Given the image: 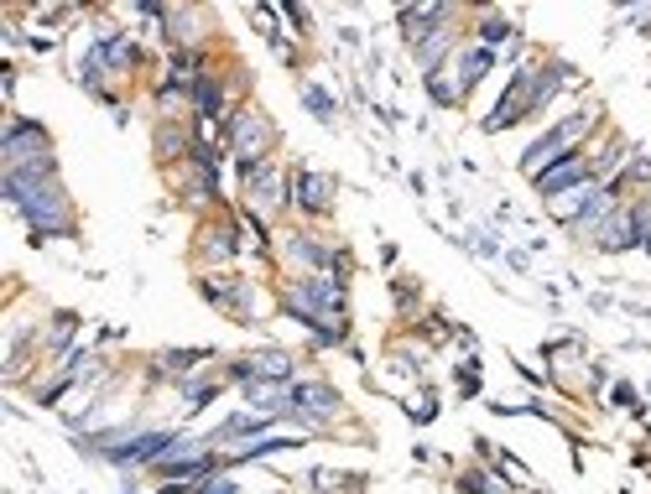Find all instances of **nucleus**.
Returning a JSON list of instances; mask_svg holds the SVG:
<instances>
[{
	"label": "nucleus",
	"mask_w": 651,
	"mask_h": 494,
	"mask_svg": "<svg viewBox=\"0 0 651 494\" xmlns=\"http://www.w3.org/2000/svg\"><path fill=\"white\" fill-rule=\"evenodd\" d=\"M6 203H17V214L32 224L38 239L74 235V203L57 183V172H6Z\"/></svg>",
	"instance_id": "1"
},
{
	"label": "nucleus",
	"mask_w": 651,
	"mask_h": 494,
	"mask_svg": "<svg viewBox=\"0 0 651 494\" xmlns=\"http://www.w3.org/2000/svg\"><path fill=\"white\" fill-rule=\"evenodd\" d=\"M0 157H6V172H57L47 130H42L38 120H21V115H11V120H6Z\"/></svg>",
	"instance_id": "2"
},
{
	"label": "nucleus",
	"mask_w": 651,
	"mask_h": 494,
	"mask_svg": "<svg viewBox=\"0 0 651 494\" xmlns=\"http://www.w3.org/2000/svg\"><path fill=\"white\" fill-rule=\"evenodd\" d=\"M553 89H558V78H553V74H521V78H511V94H505L501 105L490 110L484 130H505V126H516L521 115L542 110V105L553 99Z\"/></svg>",
	"instance_id": "3"
},
{
	"label": "nucleus",
	"mask_w": 651,
	"mask_h": 494,
	"mask_svg": "<svg viewBox=\"0 0 651 494\" xmlns=\"http://www.w3.org/2000/svg\"><path fill=\"white\" fill-rule=\"evenodd\" d=\"M589 126H595V115L584 110V115H574V120H563L553 136H542L537 147L526 151V162H521V167H526V178L537 183L542 172H553L558 162H568V157H574V147L584 141V136H589Z\"/></svg>",
	"instance_id": "4"
},
{
	"label": "nucleus",
	"mask_w": 651,
	"mask_h": 494,
	"mask_svg": "<svg viewBox=\"0 0 651 494\" xmlns=\"http://www.w3.org/2000/svg\"><path fill=\"white\" fill-rule=\"evenodd\" d=\"M271 141H277V130L266 126V115L241 110L235 120H230V151H235V162H241V172H256V167L266 162V151H271Z\"/></svg>",
	"instance_id": "5"
},
{
	"label": "nucleus",
	"mask_w": 651,
	"mask_h": 494,
	"mask_svg": "<svg viewBox=\"0 0 651 494\" xmlns=\"http://www.w3.org/2000/svg\"><path fill=\"white\" fill-rule=\"evenodd\" d=\"M334 193H339V183L329 172H298V183H292V203L308 208V214H329V208H334Z\"/></svg>",
	"instance_id": "6"
},
{
	"label": "nucleus",
	"mask_w": 651,
	"mask_h": 494,
	"mask_svg": "<svg viewBox=\"0 0 651 494\" xmlns=\"http://www.w3.org/2000/svg\"><path fill=\"white\" fill-rule=\"evenodd\" d=\"M245 187H250V203H256V219L281 208V172L271 162H260L256 172H245Z\"/></svg>",
	"instance_id": "7"
},
{
	"label": "nucleus",
	"mask_w": 651,
	"mask_h": 494,
	"mask_svg": "<svg viewBox=\"0 0 651 494\" xmlns=\"http://www.w3.org/2000/svg\"><path fill=\"white\" fill-rule=\"evenodd\" d=\"M636 239H641V229H636V208H615L610 219L595 229L599 250H626V245H636Z\"/></svg>",
	"instance_id": "8"
},
{
	"label": "nucleus",
	"mask_w": 651,
	"mask_h": 494,
	"mask_svg": "<svg viewBox=\"0 0 651 494\" xmlns=\"http://www.w3.org/2000/svg\"><path fill=\"white\" fill-rule=\"evenodd\" d=\"M292 406L298 411H308V417H318V421H334L339 417V396L329 390V385H298V396H292Z\"/></svg>",
	"instance_id": "9"
},
{
	"label": "nucleus",
	"mask_w": 651,
	"mask_h": 494,
	"mask_svg": "<svg viewBox=\"0 0 651 494\" xmlns=\"http://www.w3.org/2000/svg\"><path fill=\"white\" fill-rule=\"evenodd\" d=\"M157 157H162V162L193 157V151H188V136H183V126H178V120H162V126H157Z\"/></svg>",
	"instance_id": "10"
},
{
	"label": "nucleus",
	"mask_w": 651,
	"mask_h": 494,
	"mask_svg": "<svg viewBox=\"0 0 651 494\" xmlns=\"http://www.w3.org/2000/svg\"><path fill=\"white\" fill-rule=\"evenodd\" d=\"M448 42H453V32H448V26H433V32H428L423 42H417L412 53H417V63H423L428 74H438V57L448 53Z\"/></svg>",
	"instance_id": "11"
},
{
	"label": "nucleus",
	"mask_w": 651,
	"mask_h": 494,
	"mask_svg": "<svg viewBox=\"0 0 651 494\" xmlns=\"http://www.w3.org/2000/svg\"><path fill=\"white\" fill-rule=\"evenodd\" d=\"M199 250H204V260H230L235 256V229H230V224L204 229V235H199Z\"/></svg>",
	"instance_id": "12"
},
{
	"label": "nucleus",
	"mask_w": 651,
	"mask_h": 494,
	"mask_svg": "<svg viewBox=\"0 0 651 494\" xmlns=\"http://www.w3.org/2000/svg\"><path fill=\"white\" fill-rule=\"evenodd\" d=\"M193 99H199V115H204V120H220V78L199 74V84H193Z\"/></svg>",
	"instance_id": "13"
},
{
	"label": "nucleus",
	"mask_w": 651,
	"mask_h": 494,
	"mask_svg": "<svg viewBox=\"0 0 651 494\" xmlns=\"http://www.w3.org/2000/svg\"><path fill=\"white\" fill-rule=\"evenodd\" d=\"M490 68V47H474V53H465L459 57V74H465V94L480 84V74Z\"/></svg>",
	"instance_id": "14"
},
{
	"label": "nucleus",
	"mask_w": 651,
	"mask_h": 494,
	"mask_svg": "<svg viewBox=\"0 0 651 494\" xmlns=\"http://www.w3.org/2000/svg\"><path fill=\"white\" fill-rule=\"evenodd\" d=\"M68 339H74V318H68V312H63V318H57V323H53V333H47V339H42V348H47V354H53V348H63V344H68Z\"/></svg>",
	"instance_id": "15"
},
{
	"label": "nucleus",
	"mask_w": 651,
	"mask_h": 494,
	"mask_svg": "<svg viewBox=\"0 0 651 494\" xmlns=\"http://www.w3.org/2000/svg\"><path fill=\"white\" fill-rule=\"evenodd\" d=\"M302 99H308V110H313V115H323V120H334V99H329V94L318 89V84H308V89H302Z\"/></svg>",
	"instance_id": "16"
},
{
	"label": "nucleus",
	"mask_w": 651,
	"mask_h": 494,
	"mask_svg": "<svg viewBox=\"0 0 651 494\" xmlns=\"http://www.w3.org/2000/svg\"><path fill=\"white\" fill-rule=\"evenodd\" d=\"M465 490H480V494H511L505 484H495L490 474H465Z\"/></svg>",
	"instance_id": "17"
},
{
	"label": "nucleus",
	"mask_w": 651,
	"mask_h": 494,
	"mask_svg": "<svg viewBox=\"0 0 651 494\" xmlns=\"http://www.w3.org/2000/svg\"><path fill=\"white\" fill-rule=\"evenodd\" d=\"M199 494H235V484H230V479H204Z\"/></svg>",
	"instance_id": "18"
}]
</instances>
